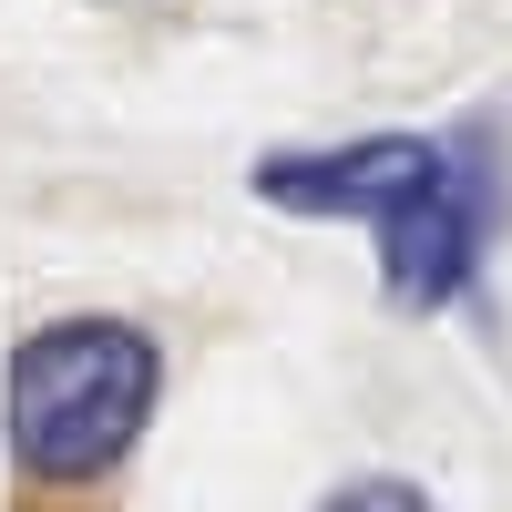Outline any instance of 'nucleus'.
I'll use <instances>...</instances> for the list:
<instances>
[{
    "instance_id": "1",
    "label": "nucleus",
    "mask_w": 512,
    "mask_h": 512,
    "mask_svg": "<svg viewBox=\"0 0 512 512\" xmlns=\"http://www.w3.org/2000/svg\"><path fill=\"white\" fill-rule=\"evenodd\" d=\"M164 349L134 318H62L11 359V461L31 482H93L144 441Z\"/></svg>"
},
{
    "instance_id": "4",
    "label": "nucleus",
    "mask_w": 512,
    "mask_h": 512,
    "mask_svg": "<svg viewBox=\"0 0 512 512\" xmlns=\"http://www.w3.org/2000/svg\"><path fill=\"white\" fill-rule=\"evenodd\" d=\"M318 512H441V502L420 492V482H390V472H369V482H338Z\"/></svg>"
},
{
    "instance_id": "3",
    "label": "nucleus",
    "mask_w": 512,
    "mask_h": 512,
    "mask_svg": "<svg viewBox=\"0 0 512 512\" xmlns=\"http://www.w3.org/2000/svg\"><path fill=\"white\" fill-rule=\"evenodd\" d=\"M441 164H451V144L369 134V144H338V154H277L267 175H256V195L297 205V216H369V226H390V216H410V205L441 185Z\"/></svg>"
},
{
    "instance_id": "2",
    "label": "nucleus",
    "mask_w": 512,
    "mask_h": 512,
    "mask_svg": "<svg viewBox=\"0 0 512 512\" xmlns=\"http://www.w3.org/2000/svg\"><path fill=\"white\" fill-rule=\"evenodd\" d=\"M482 236H492V185H482V154H461L441 164V185L410 205V216L379 226V277H390L400 308H451L461 287H472L482 267Z\"/></svg>"
}]
</instances>
